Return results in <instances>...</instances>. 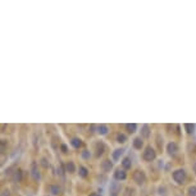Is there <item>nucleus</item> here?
I'll return each mask as SVG.
<instances>
[{
  "instance_id": "obj_6",
  "label": "nucleus",
  "mask_w": 196,
  "mask_h": 196,
  "mask_svg": "<svg viewBox=\"0 0 196 196\" xmlns=\"http://www.w3.org/2000/svg\"><path fill=\"white\" fill-rule=\"evenodd\" d=\"M111 167H113V164H111V161L110 160H104L101 164H100V168L103 169V172H110V169Z\"/></svg>"
},
{
  "instance_id": "obj_22",
  "label": "nucleus",
  "mask_w": 196,
  "mask_h": 196,
  "mask_svg": "<svg viewBox=\"0 0 196 196\" xmlns=\"http://www.w3.org/2000/svg\"><path fill=\"white\" fill-rule=\"evenodd\" d=\"M184 128L187 129L188 133H191L192 131H194V126H192V124H184Z\"/></svg>"
},
{
  "instance_id": "obj_26",
  "label": "nucleus",
  "mask_w": 196,
  "mask_h": 196,
  "mask_svg": "<svg viewBox=\"0 0 196 196\" xmlns=\"http://www.w3.org/2000/svg\"><path fill=\"white\" fill-rule=\"evenodd\" d=\"M1 196H9V190H4Z\"/></svg>"
},
{
  "instance_id": "obj_9",
  "label": "nucleus",
  "mask_w": 196,
  "mask_h": 196,
  "mask_svg": "<svg viewBox=\"0 0 196 196\" xmlns=\"http://www.w3.org/2000/svg\"><path fill=\"white\" fill-rule=\"evenodd\" d=\"M96 156H100V155H103V153H104V150H105V145L103 144V142H98L96 144Z\"/></svg>"
},
{
  "instance_id": "obj_20",
  "label": "nucleus",
  "mask_w": 196,
  "mask_h": 196,
  "mask_svg": "<svg viewBox=\"0 0 196 196\" xmlns=\"http://www.w3.org/2000/svg\"><path fill=\"white\" fill-rule=\"evenodd\" d=\"M187 196H196V186H190L187 188Z\"/></svg>"
},
{
  "instance_id": "obj_17",
  "label": "nucleus",
  "mask_w": 196,
  "mask_h": 196,
  "mask_svg": "<svg viewBox=\"0 0 196 196\" xmlns=\"http://www.w3.org/2000/svg\"><path fill=\"white\" fill-rule=\"evenodd\" d=\"M108 126H105V124H100L99 127H98V132L100 133V135H106L108 133Z\"/></svg>"
},
{
  "instance_id": "obj_1",
  "label": "nucleus",
  "mask_w": 196,
  "mask_h": 196,
  "mask_svg": "<svg viewBox=\"0 0 196 196\" xmlns=\"http://www.w3.org/2000/svg\"><path fill=\"white\" fill-rule=\"evenodd\" d=\"M172 176H173V179H174L177 183H183L184 181H186V171H184L183 168H179V169H177V171H174Z\"/></svg>"
},
{
  "instance_id": "obj_16",
  "label": "nucleus",
  "mask_w": 196,
  "mask_h": 196,
  "mask_svg": "<svg viewBox=\"0 0 196 196\" xmlns=\"http://www.w3.org/2000/svg\"><path fill=\"white\" fill-rule=\"evenodd\" d=\"M13 179L15 182H19V181L22 179V171L21 169H17V171L14 172V176H13Z\"/></svg>"
},
{
  "instance_id": "obj_11",
  "label": "nucleus",
  "mask_w": 196,
  "mask_h": 196,
  "mask_svg": "<svg viewBox=\"0 0 196 196\" xmlns=\"http://www.w3.org/2000/svg\"><path fill=\"white\" fill-rule=\"evenodd\" d=\"M71 145L73 146V148H76V149H80L81 146H82V141H81L80 138H77V137H73L71 140Z\"/></svg>"
},
{
  "instance_id": "obj_18",
  "label": "nucleus",
  "mask_w": 196,
  "mask_h": 196,
  "mask_svg": "<svg viewBox=\"0 0 196 196\" xmlns=\"http://www.w3.org/2000/svg\"><path fill=\"white\" fill-rule=\"evenodd\" d=\"M117 141L119 142V144H124V142L127 141V136L124 133H118L117 135Z\"/></svg>"
},
{
  "instance_id": "obj_12",
  "label": "nucleus",
  "mask_w": 196,
  "mask_h": 196,
  "mask_svg": "<svg viewBox=\"0 0 196 196\" xmlns=\"http://www.w3.org/2000/svg\"><path fill=\"white\" fill-rule=\"evenodd\" d=\"M49 191L51 192L53 195H59L60 194V187L58 186V184H51V186H50V188H49Z\"/></svg>"
},
{
  "instance_id": "obj_4",
  "label": "nucleus",
  "mask_w": 196,
  "mask_h": 196,
  "mask_svg": "<svg viewBox=\"0 0 196 196\" xmlns=\"http://www.w3.org/2000/svg\"><path fill=\"white\" fill-rule=\"evenodd\" d=\"M167 151H168L169 155H174V154L178 151V145H177L174 141H171L167 145Z\"/></svg>"
},
{
  "instance_id": "obj_5",
  "label": "nucleus",
  "mask_w": 196,
  "mask_h": 196,
  "mask_svg": "<svg viewBox=\"0 0 196 196\" xmlns=\"http://www.w3.org/2000/svg\"><path fill=\"white\" fill-rule=\"evenodd\" d=\"M114 178L117 179V181H123V179H126V178H127V173L124 172V169L118 168L117 171L114 172Z\"/></svg>"
},
{
  "instance_id": "obj_7",
  "label": "nucleus",
  "mask_w": 196,
  "mask_h": 196,
  "mask_svg": "<svg viewBox=\"0 0 196 196\" xmlns=\"http://www.w3.org/2000/svg\"><path fill=\"white\" fill-rule=\"evenodd\" d=\"M132 145H133V148L136 149V150H141L142 148H144V141H142L141 137H136V138L133 140Z\"/></svg>"
},
{
  "instance_id": "obj_23",
  "label": "nucleus",
  "mask_w": 196,
  "mask_h": 196,
  "mask_svg": "<svg viewBox=\"0 0 196 196\" xmlns=\"http://www.w3.org/2000/svg\"><path fill=\"white\" fill-rule=\"evenodd\" d=\"M82 158H85V159L90 158V151H88V150H85V151L82 153Z\"/></svg>"
},
{
  "instance_id": "obj_14",
  "label": "nucleus",
  "mask_w": 196,
  "mask_h": 196,
  "mask_svg": "<svg viewBox=\"0 0 196 196\" xmlns=\"http://www.w3.org/2000/svg\"><path fill=\"white\" fill-rule=\"evenodd\" d=\"M122 154H123V149H117V150H114L113 154H111V158H113V160H118Z\"/></svg>"
},
{
  "instance_id": "obj_13",
  "label": "nucleus",
  "mask_w": 196,
  "mask_h": 196,
  "mask_svg": "<svg viewBox=\"0 0 196 196\" xmlns=\"http://www.w3.org/2000/svg\"><path fill=\"white\" fill-rule=\"evenodd\" d=\"M122 165L124 167V169H131V167H132V161H131L129 158H124V159L122 160Z\"/></svg>"
},
{
  "instance_id": "obj_21",
  "label": "nucleus",
  "mask_w": 196,
  "mask_h": 196,
  "mask_svg": "<svg viewBox=\"0 0 196 196\" xmlns=\"http://www.w3.org/2000/svg\"><path fill=\"white\" fill-rule=\"evenodd\" d=\"M127 129H128V132H129V133H133V132H136L137 126L135 124V123H132V124H127Z\"/></svg>"
},
{
  "instance_id": "obj_28",
  "label": "nucleus",
  "mask_w": 196,
  "mask_h": 196,
  "mask_svg": "<svg viewBox=\"0 0 196 196\" xmlns=\"http://www.w3.org/2000/svg\"><path fill=\"white\" fill-rule=\"evenodd\" d=\"M194 172H195V174H196V163L194 164Z\"/></svg>"
},
{
  "instance_id": "obj_24",
  "label": "nucleus",
  "mask_w": 196,
  "mask_h": 196,
  "mask_svg": "<svg viewBox=\"0 0 196 196\" xmlns=\"http://www.w3.org/2000/svg\"><path fill=\"white\" fill-rule=\"evenodd\" d=\"M41 164L44 165L45 168H48V163H46V159H44V158H42V159H41Z\"/></svg>"
},
{
  "instance_id": "obj_10",
  "label": "nucleus",
  "mask_w": 196,
  "mask_h": 196,
  "mask_svg": "<svg viewBox=\"0 0 196 196\" xmlns=\"http://www.w3.org/2000/svg\"><path fill=\"white\" fill-rule=\"evenodd\" d=\"M31 174H32V177H33L35 181H38V179H40V173H38V169H37V165H36V164L32 165V172H31Z\"/></svg>"
},
{
  "instance_id": "obj_15",
  "label": "nucleus",
  "mask_w": 196,
  "mask_h": 196,
  "mask_svg": "<svg viewBox=\"0 0 196 196\" xmlns=\"http://www.w3.org/2000/svg\"><path fill=\"white\" fill-rule=\"evenodd\" d=\"M149 126L148 124H145L144 127H142V131H141V133H142V136H144L145 138H149L150 137V131H149Z\"/></svg>"
},
{
  "instance_id": "obj_19",
  "label": "nucleus",
  "mask_w": 196,
  "mask_h": 196,
  "mask_svg": "<svg viewBox=\"0 0 196 196\" xmlns=\"http://www.w3.org/2000/svg\"><path fill=\"white\" fill-rule=\"evenodd\" d=\"M78 174L81 176V177H87V174H88V171H87V168H85V167H80V169H78Z\"/></svg>"
},
{
  "instance_id": "obj_27",
  "label": "nucleus",
  "mask_w": 196,
  "mask_h": 196,
  "mask_svg": "<svg viewBox=\"0 0 196 196\" xmlns=\"http://www.w3.org/2000/svg\"><path fill=\"white\" fill-rule=\"evenodd\" d=\"M88 196H100V194H98V192H91Z\"/></svg>"
},
{
  "instance_id": "obj_8",
  "label": "nucleus",
  "mask_w": 196,
  "mask_h": 196,
  "mask_svg": "<svg viewBox=\"0 0 196 196\" xmlns=\"http://www.w3.org/2000/svg\"><path fill=\"white\" fill-rule=\"evenodd\" d=\"M65 171H67L68 173H74L76 172V165H74V163H73L72 160H68L67 163H65Z\"/></svg>"
},
{
  "instance_id": "obj_3",
  "label": "nucleus",
  "mask_w": 196,
  "mask_h": 196,
  "mask_svg": "<svg viewBox=\"0 0 196 196\" xmlns=\"http://www.w3.org/2000/svg\"><path fill=\"white\" fill-rule=\"evenodd\" d=\"M132 178H133V181L137 184H144L146 182V174H145V172L144 171H140V169H137V171L133 173Z\"/></svg>"
},
{
  "instance_id": "obj_25",
  "label": "nucleus",
  "mask_w": 196,
  "mask_h": 196,
  "mask_svg": "<svg viewBox=\"0 0 196 196\" xmlns=\"http://www.w3.org/2000/svg\"><path fill=\"white\" fill-rule=\"evenodd\" d=\"M60 149H61V151H63V153H68L67 151V146H65V145H61Z\"/></svg>"
},
{
  "instance_id": "obj_2",
  "label": "nucleus",
  "mask_w": 196,
  "mask_h": 196,
  "mask_svg": "<svg viewBox=\"0 0 196 196\" xmlns=\"http://www.w3.org/2000/svg\"><path fill=\"white\" fill-rule=\"evenodd\" d=\"M155 158H156V151L151 148V146H148V148L145 149L144 154H142V159L146 160V161H153Z\"/></svg>"
}]
</instances>
